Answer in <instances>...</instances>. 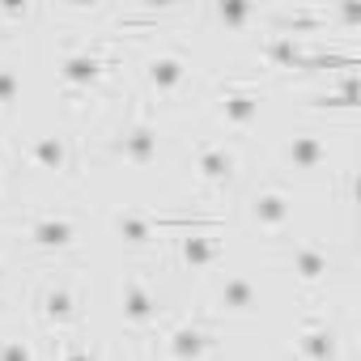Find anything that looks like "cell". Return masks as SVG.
<instances>
[{
    "mask_svg": "<svg viewBox=\"0 0 361 361\" xmlns=\"http://www.w3.org/2000/svg\"><path fill=\"white\" fill-rule=\"evenodd\" d=\"M119 68V39L115 35H94L90 43H77L73 51H64L60 56V68H56V77H60V85H64V98L73 102V98H94V90L111 77Z\"/></svg>",
    "mask_w": 361,
    "mask_h": 361,
    "instance_id": "6da1fadb",
    "label": "cell"
},
{
    "mask_svg": "<svg viewBox=\"0 0 361 361\" xmlns=\"http://www.w3.org/2000/svg\"><path fill=\"white\" fill-rule=\"evenodd\" d=\"M9 230L43 259H64L81 247V217L68 209H26Z\"/></svg>",
    "mask_w": 361,
    "mask_h": 361,
    "instance_id": "7a4b0ae2",
    "label": "cell"
},
{
    "mask_svg": "<svg viewBox=\"0 0 361 361\" xmlns=\"http://www.w3.org/2000/svg\"><path fill=\"white\" fill-rule=\"evenodd\" d=\"M204 226H221V217H188V213H153V209H115L111 213V230L123 247H153L161 238L188 234V230H204Z\"/></svg>",
    "mask_w": 361,
    "mask_h": 361,
    "instance_id": "3957f363",
    "label": "cell"
},
{
    "mask_svg": "<svg viewBox=\"0 0 361 361\" xmlns=\"http://www.w3.org/2000/svg\"><path fill=\"white\" fill-rule=\"evenodd\" d=\"M81 281L68 276V272H47L30 298V310H35V323L47 331V336H68L81 327Z\"/></svg>",
    "mask_w": 361,
    "mask_h": 361,
    "instance_id": "277c9868",
    "label": "cell"
},
{
    "mask_svg": "<svg viewBox=\"0 0 361 361\" xmlns=\"http://www.w3.org/2000/svg\"><path fill=\"white\" fill-rule=\"evenodd\" d=\"M221 344V319L209 310L178 314L161 327V357L166 361H209Z\"/></svg>",
    "mask_w": 361,
    "mask_h": 361,
    "instance_id": "5b68a950",
    "label": "cell"
},
{
    "mask_svg": "<svg viewBox=\"0 0 361 361\" xmlns=\"http://www.w3.org/2000/svg\"><path fill=\"white\" fill-rule=\"evenodd\" d=\"M102 149H106V157H115V161H123V166H132V170H149V166L157 161V153H161V128H157V119L149 115V106L140 102V106L102 140Z\"/></svg>",
    "mask_w": 361,
    "mask_h": 361,
    "instance_id": "8992f818",
    "label": "cell"
},
{
    "mask_svg": "<svg viewBox=\"0 0 361 361\" xmlns=\"http://www.w3.org/2000/svg\"><path fill=\"white\" fill-rule=\"evenodd\" d=\"M243 174V145L234 136H200L192 145V178L204 192H226Z\"/></svg>",
    "mask_w": 361,
    "mask_h": 361,
    "instance_id": "52a82bcc",
    "label": "cell"
},
{
    "mask_svg": "<svg viewBox=\"0 0 361 361\" xmlns=\"http://www.w3.org/2000/svg\"><path fill=\"white\" fill-rule=\"evenodd\" d=\"M18 157L35 174H47V178H73L81 170V149L64 132H35V136H26L18 145Z\"/></svg>",
    "mask_w": 361,
    "mask_h": 361,
    "instance_id": "ba28073f",
    "label": "cell"
},
{
    "mask_svg": "<svg viewBox=\"0 0 361 361\" xmlns=\"http://www.w3.org/2000/svg\"><path fill=\"white\" fill-rule=\"evenodd\" d=\"M119 319L132 336H149L161 327V293L145 272H128L119 281Z\"/></svg>",
    "mask_w": 361,
    "mask_h": 361,
    "instance_id": "9c48e42d",
    "label": "cell"
},
{
    "mask_svg": "<svg viewBox=\"0 0 361 361\" xmlns=\"http://www.w3.org/2000/svg\"><path fill=\"white\" fill-rule=\"evenodd\" d=\"M264 111V90L255 77H230L217 85V98H213V115L221 128L230 132H247Z\"/></svg>",
    "mask_w": 361,
    "mask_h": 361,
    "instance_id": "30bf717a",
    "label": "cell"
},
{
    "mask_svg": "<svg viewBox=\"0 0 361 361\" xmlns=\"http://www.w3.org/2000/svg\"><path fill=\"white\" fill-rule=\"evenodd\" d=\"M140 81H145L149 98L170 102V98L183 94V90H188V81H192V56H188V51H178V47L157 51V56H149V60H145Z\"/></svg>",
    "mask_w": 361,
    "mask_h": 361,
    "instance_id": "8fae6325",
    "label": "cell"
},
{
    "mask_svg": "<svg viewBox=\"0 0 361 361\" xmlns=\"http://www.w3.org/2000/svg\"><path fill=\"white\" fill-rule=\"evenodd\" d=\"M285 268L293 272V281L302 289H323L336 272V255L327 243L319 238H289V251H285Z\"/></svg>",
    "mask_w": 361,
    "mask_h": 361,
    "instance_id": "7c38bea8",
    "label": "cell"
},
{
    "mask_svg": "<svg viewBox=\"0 0 361 361\" xmlns=\"http://www.w3.org/2000/svg\"><path fill=\"white\" fill-rule=\"evenodd\" d=\"M247 221L264 234H285L293 226V192L285 183H264L247 196Z\"/></svg>",
    "mask_w": 361,
    "mask_h": 361,
    "instance_id": "4fadbf2b",
    "label": "cell"
},
{
    "mask_svg": "<svg viewBox=\"0 0 361 361\" xmlns=\"http://www.w3.org/2000/svg\"><path fill=\"white\" fill-rule=\"evenodd\" d=\"M289 348H293V361H340V327L327 314L310 310L302 314Z\"/></svg>",
    "mask_w": 361,
    "mask_h": 361,
    "instance_id": "5bb4252c",
    "label": "cell"
},
{
    "mask_svg": "<svg viewBox=\"0 0 361 361\" xmlns=\"http://www.w3.org/2000/svg\"><path fill=\"white\" fill-rule=\"evenodd\" d=\"M226 259V243L217 238V226L174 234V264L183 272H209Z\"/></svg>",
    "mask_w": 361,
    "mask_h": 361,
    "instance_id": "9a60e30c",
    "label": "cell"
},
{
    "mask_svg": "<svg viewBox=\"0 0 361 361\" xmlns=\"http://www.w3.org/2000/svg\"><path fill=\"white\" fill-rule=\"evenodd\" d=\"M259 306V281L251 272H226L217 285H213V306L209 314L217 319H230V314H251Z\"/></svg>",
    "mask_w": 361,
    "mask_h": 361,
    "instance_id": "2e32d148",
    "label": "cell"
},
{
    "mask_svg": "<svg viewBox=\"0 0 361 361\" xmlns=\"http://www.w3.org/2000/svg\"><path fill=\"white\" fill-rule=\"evenodd\" d=\"M281 166L285 170H319L327 166V140L323 132H289L281 140Z\"/></svg>",
    "mask_w": 361,
    "mask_h": 361,
    "instance_id": "e0dca14e",
    "label": "cell"
},
{
    "mask_svg": "<svg viewBox=\"0 0 361 361\" xmlns=\"http://www.w3.org/2000/svg\"><path fill=\"white\" fill-rule=\"evenodd\" d=\"M319 47H306L302 39H289V35H268L259 43V56L272 64V68H306V60L314 56Z\"/></svg>",
    "mask_w": 361,
    "mask_h": 361,
    "instance_id": "ac0fdd59",
    "label": "cell"
},
{
    "mask_svg": "<svg viewBox=\"0 0 361 361\" xmlns=\"http://www.w3.org/2000/svg\"><path fill=\"white\" fill-rule=\"evenodd\" d=\"M56 361H102V348L81 331H68V336H56Z\"/></svg>",
    "mask_w": 361,
    "mask_h": 361,
    "instance_id": "d6986e66",
    "label": "cell"
},
{
    "mask_svg": "<svg viewBox=\"0 0 361 361\" xmlns=\"http://www.w3.org/2000/svg\"><path fill=\"white\" fill-rule=\"evenodd\" d=\"M357 102H361V90H357V73H348L344 81H340V90L336 94H314L310 98V106H331V111H357Z\"/></svg>",
    "mask_w": 361,
    "mask_h": 361,
    "instance_id": "ffe728a7",
    "label": "cell"
},
{
    "mask_svg": "<svg viewBox=\"0 0 361 361\" xmlns=\"http://www.w3.org/2000/svg\"><path fill=\"white\" fill-rule=\"evenodd\" d=\"M0 361H39V348L30 336L13 331V336H0Z\"/></svg>",
    "mask_w": 361,
    "mask_h": 361,
    "instance_id": "44dd1931",
    "label": "cell"
},
{
    "mask_svg": "<svg viewBox=\"0 0 361 361\" xmlns=\"http://www.w3.org/2000/svg\"><path fill=\"white\" fill-rule=\"evenodd\" d=\"M22 98V73L13 64H0V111H13Z\"/></svg>",
    "mask_w": 361,
    "mask_h": 361,
    "instance_id": "7402d4cb",
    "label": "cell"
},
{
    "mask_svg": "<svg viewBox=\"0 0 361 361\" xmlns=\"http://www.w3.org/2000/svg\"><path fill=\"white\" fill-rule=\"evenodd\" d=\"M213 18H217L221 26H247V22L259 18V9H251V5H217Z\"/></svg>",
    "mask_w": 361,
    "mask_h": 361,
    "instance_id": "603a6c76",
    "label": "cell"
},
{
    "mask_svg": "<svg viewBox=\"0 0 361 361\" xmlns=\"http://www.w3.org/2000/svg\"><path fill=\"white\" fill-rule=\"evenodd\" d=\"M5 183H9V161H5V149H0V192H5Z\"/></svg>",
    "mask_w": 361,
    "mask_h": 361,
    "instance_id": "cb8c5ba5",
    "label": "cell"
},
{
    "mask_svg": "<svg viewBox=\"0 0 361 361\" xmlns=\"http://www.w3.org/2000/svg\"><path fill=\"white\" fill-rule=\"evenodd\" d=\"M5 289H9V268H5V259H0V298H5Z\"/></svg>",
    "mask_w": 361,
    "mask_h": 361,
    "instance_id": "d4e9b609",
    "label": "cell"
}]
</instances>
